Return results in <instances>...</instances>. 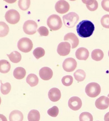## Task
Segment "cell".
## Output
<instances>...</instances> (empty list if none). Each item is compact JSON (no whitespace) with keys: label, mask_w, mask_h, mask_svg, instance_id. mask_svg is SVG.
Masks as SVG:
<instances>
[{"label":"cell","mask_w":109,"mask_h":121,"mask_svg":"<svg viewBox=\"0 0 109 121\" xmlns=\"http://www.w3.org/2000/svg\"><path fill=\"white\" fill-rule=\"evenodd\" d=\"M94 31V25L91 21L83 20L76 26L78 35L82 38H87L91 36Z\"/></svg>","instance_id":"cell-1"},{"label":"cell","mask_w":109,"mask_h":121,"mask_svg":"<svg viewBox=\"0 0 109 121\" xmlns=\"http://www.w3.org/2000/svg\"><path fill=\"white\" fill-rule=\"evenodd\" d=\"M47 25L51 30L57 31L62 27V22L60 17L56 14H52L48 17Z\"/></svg>","instance_id":"cell-2"},{"label":"cell","mask_w":109,"mask_h":121,"mask_svg":"<svg viewBox=\"0 0 109 121\" xmlns=\"http://www.w3.org/2000/svg\"><path fill=\"white\" fill-rule=\"evenodd\" d=\"M64 25L68 28L74 27L79 20V17L74 12H70L63 17Z\"/></svg>","instance_id":"cell-3"},{"label":"cell","mask_w":109,"mask_h":121,"mask_svg":"<svg viewBox=\"0 0 109 121\" xmlns=\"http://www.w3.org/2000/svg\"><path fill=\"white\" fill-rule=\"evenodd\" d=\"M85 92L88 97L95 98L100 93L101 87L97 83L91 82L86 87Z\"/></svg>","instance_id":"cell-4"},{"label":"cell","mask_w":109,"mask_h":121,"mask_svg":"<svg viewBox=\"0 0 109 121\" xmlns=\"http://www.w3.org/2000/svg\"><path fill=\"white\" fill-rule=\"evenodd\" d=\"M33 43L28 38H22L17 43V48L21 52L27 53L30 52L33 48Z\"/></svg>","instance_id":"cell-5"},{"label":"cell","mask_w":109,"mask_h":121,"mask_svg":"<svg viewBox=\"0 0 109 121\" xmlns=\"http://www.w3.org/2000/svg\"><path fill=\"white\" fill-rule=\"evenodd\" d=\"M5 19L8 23L14 25L19 22L20 19V15L17 10L10 9L8 10L5 14Z\"/></svg>","instance_id":"cell-6"},{"label":"cell","mask_w":109,"mask_h":121,"mask_svg":"<svg viewBox=\"0 0 109 121\" xmlns=\"http://www.w3.org/2000/svg\"><path fill=\"white\" fill-rule=\"evenodd\" d=\"M38 25L35 21L29 20L25 21L23 25V30L27 35H32L37 32Z\"/></svg>","instance_id":"cell-7"},{"label":"cell","mask_w":109,"mask_h":121,"mask_svg":"<svg viewBox=\"0 0 109 121\" xmlns=\"http://www.w3.org/2000/svg\"><path fill=\"white\" fill-rule=\"evenodd\" d=\"M62 67L65 72H73L77 67V62H76V60L73 58H66L64 60Z\"/></svg>","instance_id":"cell-8"},{"label":"cell","mask_w":109,"mask_h":121,"mask_svg":"<svg viewBox=\"0 0 109 121\" xmlns=\"http://www.w3.org/2000/svg\"><path fill=\"white\" fill-rule=\"evenodd\" d=\"M70 6L66 1L60 0L57 2L55 4V9L56 12L60 14H64L69 11Z\"/></svg>","instance_id":"cell-9"},{"label":"cell","mask_w":109,"mask_h":121,"mask_svg":"<svg viewBox=\"0 0 109 121\" xmlns=\"http://www.w3.org/2000/svg\"><path fill=\"white\" fill-rule=\"evenodd\" d=\"M71 45L68 42H61L57 47L58 54L62 56H65L70 53Z\"/></svg>","instance_id":"cell-10"},{"label":"cell","mask_w":109,"mask_h":121,"mask_svg":"<svg viewBox=\"0 0 109 121\" xmlns=\"http://www.w3.org/2000/svg\"><path fill=\"white\" fill-rule=\"evenodd\" d=\"M95 105L99 110L106 109L109 106V98L105 96H101L96 100Z\"/></svg>","instance_id":"cell-11"},{"label":"cell","mask_w":109,"mask_h":121,"mask_svg":"<svg viewBox=\"0 0 109 121\" xmlns=\"http://www.w3.org/2000/svg\"><path fill=\"white\" fill-rule=\"evenodd\" d=\"M69 108L74 111H77L80 109L82 106V101L80 98L73 97L69 99L68 101Z\"/></svg>","instance_id":"cell-12"},{"label":"cell","mask_w":109,"mask_h":121,"mask_svg":"<svg viewBox=\"0 0 109 121\" xmlns=\"http://www.w3.org/2000/svg\"><path fill=\"white\" fill-rule=\"evenodd\" d=\"M64 40L70 43L72 49H74L77 47L79 44V40L78 38L73 33H68L65 35L64 37Z\"/></svg>","instance_id":"cell-13"},{"label":"cell","mask_w":109,"mask_h":121,"mask_svg":"<svg viewBox=\"0 0 109 121\" xmlns=\"http://www.w3.org/2000/svg\"><path fill=\"white\" fill-rule=\"evenodd\" d=\"M39 76L43 80H49L53 76V72L49 67H43L39 70Z\"/></svg>","instance_id":"cell-14"},{"label":"cell","mask_w":109,"mask_h":121,"mask_svg":"<svg viewBox=\"0 0 109 121\" xmlns=\"http://www.w3.org/2000/svg\"><path fill=\"white\" fill-rule=\"evenodd\" d=\"M49 98L51 101L53 102H56L58 101L61 97V91L57 88H52L50 89V90L48 93Z\"/></svg>","instance_id":"cell-15"},{"label":"cell","mask_w":109,"mask_h":121,"mask_svg":"<svg viewBox=\"0 0 109 121\" xmlns=\"http://www.w3.org/2000/svg\"><path fill=\"white\" fill-rule=\"evenodd\" d=\"M75 56L78 60H86L89 57V51L85 48H80L75 52Z\"/></svg>","instance_id":"cell-16"},{"label":"cell","mask_w":109,"mask_h":121,"mask_svg":"<svg viewBox=\"0 0 109 121\" xmlns=\"http://www.w3.org/2000/svg\"><path fill=\"white\" fill-rule=\"evenodd\" d=\"M24 115L21 111L19 110H14L9 115L10 121H22Z\"/></svg>","instance_id":"cell-17"},{"label":"cell","mask_w":109,"mask_h":121,"mask_svg":"<svg viewBox=\"0 0 109 121\" xmlns=\"http://www.w3.org/2000/svg\"><path fill=\"white\" fill-rule=\"evenodd\" d=\"M26 70L22 67H17L14 69L13 75L15 79L21 80L24 79L26 75Z\"/></svg>","instance_id":"cell-18"},{"label":"cell","mask_w":109,"mask_h":121,"mask_svg":"<svg viewBox=\"0 0 109 121\" xmlns=\"http://www.w3.org/2000/svg\"><path fill=\"white\" fill-rule=\"evenodd\" d=\"M10 64L8 60H0V72L2 74L8 73L10 69Z\"/></svg>","instance_id":"cell-19"},{"label":"cell","mask_w":109,"mask_h":121,"mask_svg":"<svg viewBox=\"0 0 109 121\" xmlns=\"http://www.w3.org/2000/svg\"><path fill=\"white\" fill-rule=\"evenodd\" d=\"M26 82L31 87H35L38 85L39 79L36 75L30 74L26 78Z\"/></svg>","instance_id":"cell-20"},{"label":"cell","mask_w":109,"mask_h":121,"mask_svg":"<svg viewBox=\"0 0 109 121\" xmlns=\"http://www.w3.org/2000/svg\"><path fill=\"white\" fill-rule=\"evenodd\" d=\"M83 2L86 4L87 8L90 11H95L98 8V4L96 0H86L83 1Z\"/></svg>","instance_id":"cell-21"},{"label":"cell","mask_w":109,"mask_h":121,"mask_svg":"<svg viewBox=\"0 0 109 121\" xmlns=\"http://www.w3.org/2000/svg\"><path fill=\"white\" fill-rule=\"evenodd\" d=\"M27 118L28 121H39L40 118V113L36 110H32L28 113Z\"/></svg>","instance_id":"cell-22"},{"label":"cell","mask_w":109,"mask_h":121,"mask_svg":"<svg viewBox=\"0 0 109 121\" xmlns=\"http://www.w3.org/2000/svg\"><path fill=\"white\" fill-rule=\"evenodd\" d=\"M7 56L9 58L10 60L14 63H19L21 60V55L20 52L17 51H14L10 53V54L7 55Z\"/></svg>","instance_id":"cell-23"},{"label":"cell","mask_w":109,"mask_h":121,"mask_svg":"<svg viewBox=\"0 0 109 121\" xmlns=\"http://www.w3.org/2000/svg\"><path fill=\"white\" fill-rule=\"evenodd\" d=\"M92 58L96 61H100L104 57V52L100 49H95L92 52Z\"/></svg>","instance_id":"cell-24"},{"label":"cell","mask_w":109,"mask_h":121,"mask_svg":"<svg viewBox=\"0 0 109 121\" xmlns=\"http://www.w3.org/2000/svg\"><path fill=\"white\" fill-rule=\"evenodd\" d=\"M74 78L76 81L81 82L83 81L86 78V73L83 69H78L74 73Z\"/></svg>","instance_id":"cell-25"},{"label":"cell","mask_w":109,"mask_h":121,"mask_svg":"<svg viewBox=\"0 0 109 121\" xmlns=\"http://www.w3.org/2000/svg\"><path fill=\"white\" fill-rule=\"evenodd\" d=\"M9 31V28L8 26L5 22L1 21L0 22V36L1 37L6 36L8 34Z\"/></svg>","instance_id":"cell-26"},{"label":"cell","mask_w":109,"mask_h":121,"mask_svg":"<svg viewBox=\"0 0 109 121\" xmlns=\"http://www.w3.org/2000/svg\"><path fill=\"white\" fill-rule=\"evenodd\" d=\"M33 55L35 56V58L37 60L43 57L45 54V51L43 48L38 47L34 50L33 51Z\"/></svg>","instance_id":"cell-27"},{"label":"cell","mask_w":109,"mask_h":121,"mask_svg":"<svg viewBox=\"0 0 109 121\" xmlns=\"http://www.w3.org/2000/svg\"><path fill=\"white\" fill-rule=\"evenodd\" d=\"M80 121H93V118L91 113L88 112H83L79 116Z\"/></svg>","instance_id":"cell-28"},{"label":"cell","mask_w":109,"mask_h":121,"mask_svg":"<svg viewBox=\"0 0 109 121\" xmlns=\"http://www.w3.org/2000/svg\"><path fill=\"white\" fill-rule=\"evenodd\" d=\"M30 3L31 1L30 0H20L18 1V5L20 8L22 10H27L30 6Z\"/></svg>","instance_id":"cell-29"},{"label":"cell","mask_w":109,"mask_h":121,"mask_svg":"<svg viewBox=\"0 0 109 121\" xmlns=\"http://www.w3.org/2000/svg\"><path fill=\"white\" fill-rule=\"evenodd\" d=\"M11 90V85L9 82H6L3 84L1 83V92L3 94H8Z\"/></svg>","instance_id":"cell-30"},{"label":"cell","mask_w":109,"mask_h":121,"mask_svg":"<svg viewBox=\"0 0 109 121\" xmlns=\"http://www.w3.org/2000/svg\"><path fill=\"white\" fill-rule=\"evenodd\" d=\"M62 84L65 86H69L72 85L73 82V78L70 75H66L63 77L62 79Z\"/></svg>","instance_id":"cell-31"},{"label":"cell","mask_w":109,"mask_h":121,"mask_svg":"<svg viewBox=\"0 0 109 121\" xmlns=\"http://www.w3.org/2000/svg\"><path fill=\"white\" fill-rule=\"evenodd\" d=\"M59 113L58 108L56 106H54L49 108L48 111V115L52 117H56L58 116Z\"/></svg>","instance_id":"cell-32"},{"label":"cell","mask_w":109,"mask_h":121,"mask_svg":"<svg viewBox=\"0 0 109 121\" xmlns=\"http://www.w3.org/2000/svg\"><path fill=\"white\" fill-rule=\"evenodd\" d=\"M101 24L103 27L109 28V15H105L101 17Z\"/></svg>","instance_id":"cell-33"},{"label":"cell","mask_w":109,"mask_h":121,"mask_svg":"<svg viewBox=\"0 0 109 121\" xmlns=\"http://www.w3.org/2000/svg\"><path fill=\"white\" fill-rule=\"evenodd\" d=\"M38 33L41 36H48L49 35V30L46 27L44 26H41L38 29Z\"/></svg>","instance_id":"cell-34"},{"label":"cell","mask_w":109,"mask_h":121,"mask_svg":"<svg viewBox=\"0 0 109 121\" xmlns=\"http://www.w3.org/2000/svg\"><path fill=\"white\" fill-rule=\"evenodd\" d=\"M101 7L105 11L109 12V0H103L101 2Z\"/></svg>","instance_id":"cell-35"},{"label":"cell","mask_w":109,"mask_h":121,"mask_svg":"<svg viewBox=\"0 0 109 121\" xmlns=\"http://www.w3.org/2000/svg\"><path fill=\"white\" fill-rule=\"evenodd\" d=\"M0 118H1V121H7L6 117L2 114L0 115Z\"/></svg>","instance_id":"cell-36"},{"label":"cell","mask_w":109,"mask_h":121,"mask_svg":"<svg viewBox=\"0 0 109 121\" xmlns=\"http://www.w3.org/2000/svg\"><path fill=\"white\" fill-rule=\"evenodd\" d=\"M104 121H109V112L105 115Z\"/></svg>","instance_id":"cell-37"},{"label":"cell","mask_w":109,"mask_h":121,"mask_svg":"<svg viewBox=\"0 0 109 121\" xmlns=\"http://www.w3.org/2000/svg\"><path fill=\"white\" fill-rule=\"evenodd\" d=\"M108 55H109V53H108Z\"/></svg>","instance_id":"cell-38"},{"label":"cell","mask_w":109,"mask_h":121,"mask_svg":"<svg viewBox=\"0 0 109 121\" xmlns=\"http://www.w3.org/2000/svg\"><path fill=\"white\" fill-rule=\"evenodd\" d=\"M108 97H109V94H108Z\"/></svg>","instance_id":"cell-39"},{"label":"cell","mask_w":109,"mask_h":121,"mask_svg":"<svg viewBox=\"0 0 109 121\" xmlns=\"http://www.w3.org/2000/svg\"></svg>","instance_id":"cell-40"}]
</instances>
